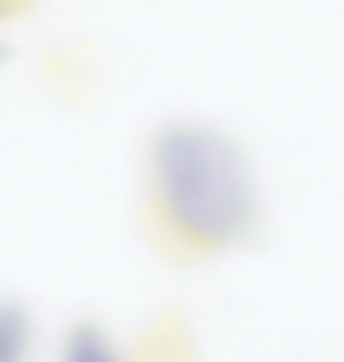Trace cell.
<instances>
[{
	"label": "cell",
	"instance_id": "cell-3",
	"mask_svg": "<svg viewBox=\"0 0 344 362\" xmlns=\"http://www.w3.org/2000/svg\"><path fill=\"white\" fill-rule=\"evenodd\" d=\"M0 362H30V315L18 303H0Z\"/></svg>",
	"mask_w": 344,
	"mask_h": 362
},
{
	"label": "cell",
	"instance_id": "cell-2",
	"mask_svg": "<svg viewBox=\"0 0 344 362\" xmlns=\"http://www.w3.org/2000/svg\"><path fill=\"white\" fill-rule=\"evenodd\" d=\"M59 362H125V356H119V344L101 333V327H71Z\"/></svg>",
	"mask_w": 344,
	"mask_h": 362
},
{
	"label": "cell",
	"instance_id": "cell-1",
	"mask_svg": "<svg viewBox=\"0 0 344 362\" xmlns=\"http://www.w3.org/2000/svg\"><path fill=\"white\" fill-rule=\"evenodd\" d=\"M155 208L184 244L226 250L256 232V173L244 148L208 125H172L148 148Z\"/></svg>",
	"mask_w": 344,
	"mask_h": 362
}]
</instances>
